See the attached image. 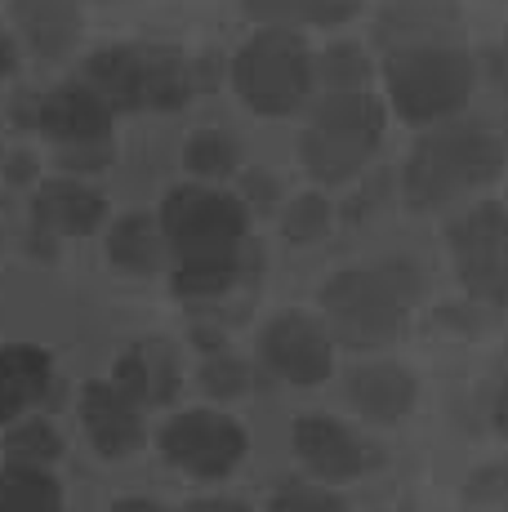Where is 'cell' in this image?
Returning a JSON list of instances; mask_svg holds the SVG:
<instances>
[{
    "label": "cell",
    "mask_w": 508,
    "mask_h": 512,
    "mask_svg": "<svg viewBox=\"0 0 508 512\" xmlns=\"http://www.w3.org/2000/svg\"><path fill=\"white\" fill-rule=\"evenodd\" d=\"M486 72H491V81L508 94V41L491 49V58H486Z\"/></svg>",
    "instance_id": "obj_33"
},
{
    "label": "cell",
    "mask_w": 508,
    "mask_h": 512,
    "mask_svg": "<svg viewBox=\"0 0 508 512\" xmlns=\"http://www.w3.org/2000/svg\"><path fill=\"white\" fill-rule=\"evenodd\" d=\"M5 459L9 464H32V468H54L63 459V437L54 423L45 419H23L5 432Z\"/></svg>",
    "instance_id": "obj_24"
},
{
    "label": "cell",
    "mask_w": 508,
    "mask_h": 512,
    "mask_svg": "<svg viewBox=\"0 0 508 512\" xmlns=\"http://www.w3.org/2000/svg\"><path fill=\"white\" fill-rule=\"evenodd\" d=\"M5 174H9V183H27V179H32V174H36V161H32V152H14V156H9Z\"/></svg>",
    "instance_id": "obj_35"
},
{
    "label": "cell",
    "mask_w": 508,
    "mask_h": 512,
    "mask_svg": "<svg viewBox=\"0 0 508 512\" xmlns=\"http://www.w3.org/2000/svg\"><path fill=\"white\" fill-rule=\"evenodd\" d=\"M201 388L210 392L214 401H237L250 392V366L241 357H228V352H219V357H210L201 366Z\"/></svg>",
    "instance_id": "obj_28"
},
{
    "label": "cell",
    "mask_w": 508,
    "mask_h": 512,
    "mask_svg": "<svg viewBox=\"0 0 508 512\" xmlns=\"http://www.w3.org/2000/svg\"><path fill=\"white\" fill-rule=\"evenodd\" d=\"M330 223H335V210L321 192H299L295 201H286L281 210V232H286L290 245H317L330 236Z\"/></svg>",
    "instance_id": "obj_26"
},
{
    "label": "cell",
    "mask_w": 508,
    "mask_h": 512,
    "mask_svg": "<svg viewBox=\"0 0 508 512\" xmlns=\"http://www.w3.org/2000/svg\"><path fill=\"white\" fill-rule=\"evenodd\" d=\"M232 90L254 116H295L312 103V49L295 27H259L232 54Z\"/></svg>",
    "instance_id": "obj_7"
},
{
    "label": "cell",
    "mask_w": 508,
    "mask_h": 512,
    "mask_svg": "<svg viewBox=\"0 0 508 512\" xmlns=\"http://www.w3.org/2000/svg\"><path fill=\"white\" fill-rule=\"evenodd\" d=\"M263 512H348V504L326 486H286L268 499Z\"/></svg>",
    "instance_id": "obj_29"
},
{
    "label": "cell",
    "mask_w": 508,
    "mask_h": 512,
    "mask_svg": "<svg viewBox=\"0 0 508 512\" xmlns=\"http://www.w3.org/2000/svg\"><path fill=\"white\" fill-rule=\"evenodd\" d=\"M370 76H375V67H370L366 49L353 45V41H335V45L321 49V54H312V81H317L321 94L370 90Z\"/></svg>",
    "instance_id": "obj_22"
},
{
    "label": "cell",
    "mask_w": 508,
    "mask_h": 512,
    "mask_svg": "<svg viewBox=\"0 0 508 512\" xmlns=\"http://www.w3.org/2000/svg\"><path fill=\"white\" fill-rule=\"evenodd\" d=\"M107 219V201L99 187L81 183L76 174L50 179L36 187L32 201V228L36 236H54V241H72V236H90Z\"/></svg>",
    "instance_id": "obj_13"
},
{
    "label": "cell",
    "mask_w": 508,
    "mask_h": 512,
    "mask_svg": "<svg viewBox=\"0 0 508 512\" xmlns=\"http://www.w3.org/2000/svg\"><path fill=\"white\" fill-rule=\"evenodd\" d=\"M161 455L165 464L197 481L232 477L250 455V437L232 415L219 410H183L161 428Z\"/></svg>",
    "instance_id": "obj_8"
},
{
    "label": "cell",
    "mask_w": 508,
    "mask_h": 512,
    "mask_svg": "<svg viewBox=\"0 0 508 512\" xmlns=\"http://www.w3.org/2000/svg\"><path fill=\"white\" fill-rule=\"evenodd\" d=\"M259 361L295 388H317L335 370V339L308 312H281L259 334Z\"/></svg>",
    "instance_id": "obj_9"
},
{
    "label": "cell",
    "mask_w": 508,
    "mask_h": 512,
    "mask_svg": "<svg viewBox=\"0 0 508 512\" xmlns=\"http://www.w3.org/2000/svg\"><path fill=\"white\" fill-rule=\"evenodd\" d=\"M14 63H18V58H14V41H9V32L0 27V76L14 72Z\"/></svg>",
    "instance_id": "obj_38"
},
{
    "label": "cell",
    "mask_w": 508,
    "mask_h": 512,
    "mask_svg": "<svg viewBox=\"0 0 508 512\" xmlns=\"http://www.w3.org/2000/svg\"><path fill=\"white\" fill-rule=\"evenodd\" d=\"M344 397L366 423L393 428V423H402L410 415V406H415L419 379L406 366H397V361H366V366L348 370Z\"/></svg>",
    "instance_id": "obj_14"
},
{
    "label": "cell",
    "mask_w": 508,
    "mask_h": 512,
    "mask_svg": "<svg viewBox=\"0 0 508 512\" xmlns=\"http://www.w3.org/2000/svg\"><path fill=\"white\" fill-rule=\"evenodd\" d=\"M112 121H116V112L103 103V94L85 81L54 85V90L41 98V112H36L41 134L58 147L112 139Z\"/></svg>",
    "instance_id": "obj_12"
},
{
    "label": "cell",
    "mask_w": 508,
    "mask_h": 512,
    "mask_svg": "<svg viewBox=\"0 0 508 512\" xmlns=\"http://www.w3.org/2000/svg\"><path fill=\"white\" fill-rule=\"evenodd\" d=\"M491 423H495V432L508 441V374H504V383L495 388V406H491Z\"/></svg>",
    "instance_id": "obj_34"
},
{
    "label": "cell",
    "mask_w": 508,
    "mask_h": 512,
    "mask_svg": "<svg viewBox=\"0 0 508 512\" xmlns=\"http://www.w3.org/2000/svg\"><path fill=\"white\" fill-rule=\"evenodd\" d=\"M504 241H508V210L500 201H477L473 210H464L446 228V250H451L455 263L482 259V254L500 250Z\"/></svg>",
    "instance_id": "obj_19"
},
{
    "label": "cell",
    "mask_w": 508,
    "mask_h": 512,
    "mask_svg": "<svg viewBox=\"0 0 508 512\" xmlns=\"http://www.w3.org/2000/svg\"><path fill=\"white\" fill-rule=\"evenodd\" d=\"M9 18H14L23 45L36 58H67L81 41V0H9Z\"/></svg>",
    "instance_id": "obj_16"
},
{
    "label": "cell",
    "mask_w": 508,
    "mask_h": 512,
    "mask_svg": "<svg viewBox=\"0 0 508 512\" xmlns=\"http://www.w3.org/2000/svg\"><path fill=\"white\" fill-rule=\"evenodd\" d=\"M384 139V103L370 90L317 94L308 125L299 134V161L317 183L335 187L361 174Z\"/></svg>",
    "instance_id": "obj_6"
},
{
    "label": "cell",
    "mask_w": 508,
    "mask_h": 512,
    "mask_svg": "<svg viewBox=\"0 0 508 512\" xmlns=\"http://www.w3.org/2000/svg\"><path fill=\"white\" fill-rule=\"evenodd\" d=\"M424 299V268L410 259H375L335 272L321 285V321L330 339L353 352H375L402 334L406 312Z\"/></svg>",
    "instance_id": "obj_1"
},
{
    "label": "cell",
    "mask_w": 508,
    "mask_h": 512,
    "mask_svg": "<svg viewBox=\"0 0 508 512\" xmlns=\"http://www.w3.org/2000/svg\"><path fill=\"white\" fill-rule=\"evenodd\" d=\"M112 512H170V508L156 504V499H116Z\"/></svg>",
    "instance_id": "obj_37"
},
{
    "label": "cell",
    "mask_w": 508,
    "mask_h": 512,
    "mask_svg": "<svg viewBox=\"0 0 508 512\" xmlns=\"http://www.w3.org/2000/svg\"><path fill=\"white\" fill-rule=\"evenodd\" d=\"M0 512H63V486L50 468H0Z\"/></svg>",
    "instance_id": "obj_21"
},
{
    "label": "cell",
    "mask_w": 508,
    "mask_h": 512,
    "mask_svg": "<svg viewBox=\"0 0 508 512\" xmlns=\"http://www.w3.org/2000/svg\"><path fill=\"white\" fill-rule=\"evenodd\" d=\"M81 423L90 446L103 459H130L148 441V423H143V406L112 379H94L81 392Z\"/></svg>",
    "instance_id": "obj_11"
},
{
    "label": "cell",
    "mask_w": 508,
    "mask_h": 512,
    "mask_svg": "<svg viewBox=\"0 0 508 512\" xmlns=\"http://www.w3.org/2000/svg\"><path fill=\"white\" fill-rule=\"evenodd\" d=\"M290 446H295L299 464L317 481H330V486L353 481L370 468V446L348 423H339L330 415H299L295 428H290Z\"/></svg>",
    "instance_id": "obj_10"
},
{
    "label": "cell",
    "mask_w": 508,
    "mask_h": 512,
    "mask_svg": "<svg viewBox=\"0 0 508 512\" xmlns=\"http://www.w3.org/2000/svg\"><path fill=\"white\" fill-rule=\"evenodd\" d=\"M81 81L112 112H174L197 90L192 63L170 45H103L85 58Z\"/></svg>",
    "instance_id": "obj_4"
},
{
    "label": "cell",
    "mask_w": 508,
    "mask_h": 512,
    "mask_svg": "<svg viewBox=\"0 0 508 512\" xmlns=\"http://www.w3.org/2000/svg\"><path fill=\"white\" fill-rule=\"evenodd\" d=\"M361 0H241L259 27H335L357 14Z\"/></svg>",
    "instance_id": "obj_20"
},
{
    "label": "cell",
    "mask_w": 508,
    "mask_h": 512,
    "mask_svg": "<svg viewBox=\"0 0 508 512\" xmlns=\"http://www.w3.org/2000/svg\"><path fill=\"white\" fill-rule=\"evenodd\" d=\"M455 268H459L464 290L473 294L477 303H486V308H508V241L500 250L482 254V259L455 263Z\"/></svg>",
    "instance_id": "obj_25"
},
{
    "label": "cell",
    "mask_w": 508,
    "mask_h": 512,
    "mask_svg": "<svg viewBox=\"0 0 508 512\" xmlns=\"http://www.w3.org/2000/svg\"><path fill=\"white\" fill-rule=\"evenodd\" d=\"M112 383L125 388L143 410L148 406H170L179 397V383H183V370H179V352L170 348V339H139L116 357L112 366Z\"/></svg>",
    "instance_id": "obj_15"
},
{
    "label": "cell",
    "mask_w": 508,
    "mask_h": 512,
    "mask_svg": "<svg viewBox=\"0 0 508 512\" xmlns=\"http://www.w3.org/2000/svg\"><path fill=\"white\" fill-rule=\"evenodd\" d=\"M473 85H477L473 54L451 41L388 49V63H384L388 107L406 125L428 130L437 121H451V116H459L468 107Z\"/></svg>",
    "instance_id": "obj_3"
},
{
    "label": "cell",
    "mask_w": 508,
    "mask_h": 512,
    "mask_svg": "<svg viewBox=\"0 0 508 512\" xmlns=\"http://www.w3.org/2000/svg\"><path fill=\"white\" fill-rule=\"evenodd\" d=\"M156 219H161L174 268L241 263L246 232H250V210L237 192H223V187L201 183V179L170 187Z\"/></svg>",
    "instance_id": "obj_5"
},
{
    "label": "cell",
    "mask_w": 508,
    "mask_h": 512,
    "mask_svg": "<svg viewBox=\"0 0 508 512\" xmlns=\"http://www.w3.org/2000/svg\"><path fill=\"white\" fill-rule=\"evenodd\" d=\"M58 165H63L67 174H99L112 165V139L103 143H72V147H58Z\"/></svg>",
    "instance_id": "obj_30"
},
{
    "label": "cell",
    "mask_w": 508,
    "mask_h": 512,
    "mask_svg": "<svg viewBox=\"0 0 508 512\" xmlns=\"http://www.w3.org/2000/svg\"><path fill=\"white\" fill-rule=\"evenodd\" d=\"M107 259L121 272H130V277H156L165 268V259H170L161 219H152V214H125L121 223H112V232H107Z\"/></svg>",
    "instance_id": "obj_18"
},
{
    "label": "cell",
    "mask_w": 508,
    "mask_h": 512,
    "mask_svg": "<svg viewBox=\"0 0 508 512\" xmlns=\"http://www.w3.org/2000/svg\"><path fill=\"white\" fill-rule=\"evenodd\" d=\"M473 504H491V508H508V459L504 464H491V468H477L468 477V490H464Z\"/></svg>",
    "instance_id": "obj_31"
},
{
    "label": "cell",
    "mask_w": 508,
    "mask_h": 512,
    "mask_svg": "<svg viewBox=\"0 0 508 512\" xmlns=\"http://www.w3.org/2000/svg\"><path fill=\"white\" fill-rule=\"evenodd\" d=\"M54 388V361L36 343H9L0 348V423L36 410Z\"/></svg>",
    "instance_id": "obj_17"
},
{
    "label": "cell",
    "mask_w": 508,
    "mask_h": 512,
    "mask_svg": "<svg viewBox=\"0 0 508 512\" xmlns=\"http://www.w3.org/2000/svg\"><path fill=\"white\" fill-rule=\"evenodd\" d=\"M183 512H250V508L237 504V499H219V495H214V499H192Z\"/></svg>",
    "instance_id": "obj_36"
},
{
    "label": "cell",
    "mask_w": 508,
    "mask_h": 512,
    "mask_svg": "<svg viewBox=\"0 0 508 512\" xmlns=\"http://www.w3.org/2000/svg\"><path fill=\"white\" fill-rule=\"evenodd\" d=\"M508 147L482 121H468L464 112L451 121L428 125L410 147L402 165V201L410 210H442L464 201L477 187H491L504 174Z\"/></svg>",
    "instance_id": "obj_2"
},
{
    "label": "cell",
    "mask_w": 508,
    "mask_h": 512,
    "mask_svg": "<svg viewBox=\"0 0 508 512\" xmlns=\"http://www.w3.org/2000/svg\"><path fill=\"white\" fill-rule=\"evenodd\" d=\"M183 165H188L192 179L223 183L241 170V143L228 130H197L183 143Z\"/></svg>",
    "instance_id": "obj_23"
},
{
    "label": "cell",
    "mask_w": 508,
    "mask_h": 512,
    "mask_svg": "<svg viewBox=\"0 0 508 512\" xmlns=\"http://www.w3.org/2000/svg\"><path fill=\"white\" fill-rule=\"evenodd\" d=\"M241 277V263H197V268H174V294L183 299H219Z\"/></svg>",
    "instance_id": "obj_27"
},
{
    "label": "cell",
    "mask_w": 508,
    "mask_h": 512,
    "mask_svg": "<svg viewBox=\"0 0 508 512\" xmlns=\"http://www.w3.org/2000/svg\"><path fill=\"white\" fill-rule=\"evenodd\" d=\"M277 196H281V183L272 174H246V187H241L246 210H277Z\"/></svg>",
    "instance_id": "obj_32"
}]
</instances>
